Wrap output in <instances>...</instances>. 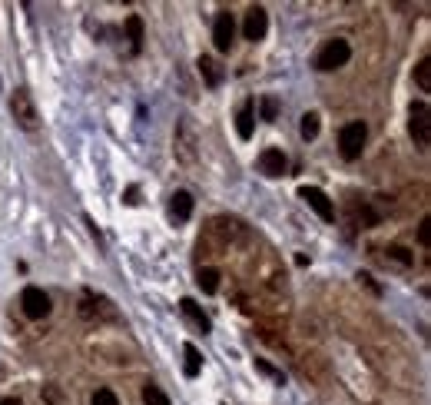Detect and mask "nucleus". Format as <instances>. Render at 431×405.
Returning <instances> with one entry per match:
<instances>
[{"instance_id":"1","label":"nucleus","mask_w":431,"mask_h":405,"mask_svg":"<svg viewBox=\"0 0 431 405\" xmlns=\"http://www.w3.org/2000/svg\"><path fill=\"white\" fill-rule=\"evenodd\" d=\"M172 156L183 166H193L199 156V130L189 117H179L176 130H172Z\"/></svg>"},{"instance_id":"2","label":"nucleus","mask_w":431,"mask_h":405,"mask_svg":"<svg viewBox=\"0 0 431 405\" xmlns=\"http://www.w3.org/2000/svg\"><path fill=\"white\" fill-rule=\"evenodd\" d=\"M365 140H368V127L362 120H352L345 123L342 133H338V153L342 160H358L362 150H365Z\"/></svg>"},{"instance_id":"3","label":"nucleus","mask_w":431,"mask_h":405,"mask_svg":"<svg viewBox=\"0 0 431 405\" xmlns=\"http://www.w3.org/2000/svg\"><path fill=\"white\" fill-rule=\"evenodd\" d=\"M11 113H13V120H17V127L27 133H33L37 127H40V113H37V107H33V97H30V90H13V97H11Z\"/></svg>"},{"instance_id":"4","label":"nucleus","mask_w":431,"mask_h":405,"mask_svg":"<svg viewBox=\"0 0 431 405\" xmlns=\"http://www.w3.org/2000/svg\"><path fill=\"white\" fill-rule=\"evenodd\" d=\"M408 133H411V140H415V146L425 153V150H428V143H431V110H428V103H411V110H408Z\"/></svg>"},{"instance_id":"5","label":"nucleus","mask_w":431,"mask_h":405,"mask_svg":"<svg viewBox=\"0 0 431 405\" xmlns=\"http://www.w3.org/2000/svg\"><path fill=\"white\" fill-rule=\"evenodd\" d=\"M348 57H352V47H348V40H342V37H335V40H329V44L315 54V70H322V74H329V70H338V66L348 64Z\"/></svg>"},{"instance_id":"6","label":"nucleus","mask_w":431,"mask_h":405,"mask_svg":"<svg viewBox=\"0 0 431 405\" xmlns=\"http://www.w3.org/2000/svg\"><path fill=\"white\" fill-rule=\"evenodd\" d=\"M213 44L219 54H229L232 44H236V20H232V13L223 11L216 13V23H213Z\"/></svg>"},{"instance_id":"7","label":"nucleus","mask_w":431,"mask_h":405,"mask_svg":"<svg viewBox=\"0 0 431 405\" xmlns=\"http://www.w3.org/2000/svg\"><path fill=\"white\" fill-rule=\"evenodd\" d=\"M20 306H23V316H27V319L50 316V296H47L43 289H37V286H27V289H23Z\"/></svg>"},{"instance_id":"8","label":"nucleus","mask_w":431,"mask_h":405,"mask_svg":"<svg viewBox=\"0 0 431 405\" xmlns=\"http://www.w3.org/2000/svg\"><path fill=\"white\" fill-rule=\"evenodd\" d=\"M266 30H269V13H266V7H249L246 11V20H242V37L246 40H252V44H259L262 37H266Z\"/></svg>"},{"instance_id":"9","label":"nucleus","mask_w":431,"mask_h":405,"mask_svg":"<svg viewBox=\"0 0 431 405\" xmlns=\"http://www.w3.org/2000/svg\"><path fill=\"white\" fill-rule=\"evenodd\" d=\"M299 196L309 203V209H315V216L325 219V223H335V206H332V199L325 196L319 187H302L299 189Z\"/></svg>"},{"instance_id":"10","label":"nucleus","mask_w":431,"mask_h":405,"mask_svg":"<svg viewBox=\"0 0 431 405\" xmlns=\"http://www.w3.org/2000/svg\"><path fill=\"white\" fill-rule=\"evenodd\" d=\"M285 166H289L285 163V153L276 150V146H269V150H262V153H259V170H262L266 176H272V180L285 173Z\"/></svg>"},{"instance_id":"11","label":"nucleus","mask_w":431,"mask_h":405,"mask_svg":"<svg viewBox=\"0 0 431 405\" xmlns=\"http://www.w3.org/2000/svg\"><path fill=\"white\" fill-rule=\"evenodd\" d=\"M199 74H203V80H206V87H219V83H223V77H226V74H223V64H219V60H216V57H199Z\"/></svg>"},{"instance_id":"12","label":"nucleus","mask_w":431,"mask_h":405,"mask_svg":"<svg viewBox=\"0 0 431 405\" xmlns=\"http://www.w3.org/2000/svg\"><path fill=\"white\" fill-rule=\"evenodd\" d=\"M80 312H83L86 319H90V316H100V319H113V316H117V312L110 309L107 299L93 296V293H86V296H83V306H80Z\"/></svg>"},{"instance_id":"13","label":"nucleus","mask_w":431,"mask_h":405,"mask_svg":"<svg viewBox=\"0 0 431 405\" xmlns=\"http://www.w3.org/2000/svg\"><path fill=\"white\" fill-rule=\"evenodd\" d=\"M179 309H183V316L189 319V322H193V326L199 329V332H209V329H213V322H209V316H206L203 309L196 306V299H189V296H186L183 303H179Z\"/></svg>"},{"instance_id":"14","label":"nucleus","mask_w":431,"mask_h":405,"mask_svg":"<svg viewBox=\"0 0 431 405\" xmlns=\"http://www.w3.org/2000/svg\"><path fill=\"white\" fill-rule=\"evenodd\" d=\"M252 110H256V103H252V100H242V103H239V110H236V130H239V136H242V140H249V136H252V123H256Z\"/></svg>"},{"instance_id":"15","label":"nucleus","mask_w":431,"mask_h":405,"mask_svg":"<svg viewBox=\"0 0 431 405\" xmlns=\"http://www.w3.org/2000/svg\"><path fill=\"white\" fill-rule=\"evenodd\" d=\"M170 213H172L176 219H179V223H183V219H189V216H193V196H189L186 189H179V193H172Z\"/></svg>"},{"instance_id":"16","label":"nucleus","mask_w":431,"mask_h":405,"mask_svg":"<svg viewBox=\"0 0 431 405\" xmlns=\"http://www.w3.org/2000/svg\"><path fill=\"white\" fill-rule=\"evenodd\" d=\"M183 356H186L183 372L189 375V379H196V375H199V369H203V356H199V349H196L193 342H186V346H183Z\"/></svg>"},{"instance_id":"17","label":"nucleus","mask_w":431,"mask_h":405,"mask_svg":"<svg viewBox=\"0 0 431 405\" xmlns=\"http://www.w3.org/2000/svg\"><path fill=\"white\" fill-rule=\"evenodd\" d=\"M196 283H199V289H203L206 296H213L216 289H219V269H213V266H206V269H199V276H196Z\"/></svg>"},{"instance_id":"18","label":"nucleus","mask_w":431,"mask_h":405,"mask_svg":"<svg viewBox=\"0 0 431 405\" xmlns=\"http://www.w3.org/2000/svg\"><path fill=\"white\" fill-rule=\"evenodd\" d=\"M259 113H262V120H266V123H276V120H279V97L266 93V97L259 100Z\"/></svg>"},{"instance_id":"19","label":"nucleus","mask_w":431,"mask_h":405,"mask_svg":"<svg viewBox=\"0 0 431 405\" xmlns=\"http://www.w3.org/2000/svg\"><path fill=\"white\" fill-rule=\"evenodd\" d=\"M415 80H418V87L428 93L431 90V57H421L418 66H415Z\"/></svg>"},{"instance_id":"20","label":"nucleus","mask_w":431,"mask_h":405,"mask_svg":"<svg viewBox=\"0 0 431 405\" xmlns=\"http://www.w3.org/2000/svg\"><path fill=\"white\" fill-rule=\"evenodd\" d=\"M126 33H129V44H133V50H140V47H143V20H140V17H126Z\"/></svg>"},{"instance_id":"21","label":"nucleus","mask_w":431,"mask_h":405,"mask_svg":"<svg viewBox=\"0 0 431 405\" xmlns=\"http://www.w3.org/2000/svg\"><path fill=\"white\" fill-rule=\"evenodd\" d=\"M319 127H322V123H319V113H305V117H302V136H305V140H315V136H319Z\"/></svg>"},{"instance_id":"22","label":"nucleus","mask_w":431,"mask_h":405,"mask_svg":"<svg viewBox=\"0 0 431 405\" xmlns=\"http://www.w3.org/2000/svg\"><path fill=\"white\" fill-rule=\"evenodd\" d=\"M143 402L146 405H170V399H166V392H163L160 385H146V389H143Z\"/></svg>"},{"instance_id":"23","label":"nucleus","mask_w":431,"mask_h":405,"mask_svg":"<svg viewBox=\"0 0 431 405\" xmlns=\"http://www.w3.org/2000/svg\"><path fill=\"white\" fill-rule=\"evenodd\" d=\"M385 259H391L395 266H411V256H408V250H405V246H388Z\"/></svg>"},{"instance_id":"24","label":"nucleus","mask_w":431,"mask_h":405,"mask_svg":"<svg viewBox=\"0 0 431 405\" xmlns=\"http://www.w3.org/2000/svg\"><path fill=\"white\" fill-rule=\"evenodd\" d=\"M90 405H119V399L113 395V389H97L93 392V402Z\"/></svg>"},{"instance_id":"25","label":"nucleus","mask_w":431,"mask_h":405,"mask_svg":"<svg viewBox=\"0 0 431 405\" xmlns=\"http://www.w3.org/2000/svg\"><path fill=\"white\" fill-rule=\"evenodd\" d=\"M418 242L425 250H431V219L428 216L421 219V226H418Z\"/></svg>"},{"instance_id":"26","label":"nucleus","mask_w":431,"mask_h":405,"mask_svg":"<svg viewBox=\"0 0 431 405\" xmlns=\"http://www.w3.org/2000/svg\"><path fill=\"white\" fill-rule=\"evenodd\" d=\"M256 369H259V372H262V375H269V379H276V382H285V379H282V372H276V369H272V365H269V362H262V359H256Z\"/></svg>"},{"instance_id":"27","label":"nucleus","mask_w":431,"mask_h":405,"mask_svg":"<svg viewBox=\"0 0 431 405\" xmlns=\"http://www.w3.org/2000/svg\"><path fill=\"white\" fill-rule=\"evenodd\" d=\"M43 395H47V402H57V399H60V392H57V389H47Z\"/></svg>"},{"instance_id":"28","label":"nucleus","mask_w":431,"mask_h":405,"mask_svg":"<svg viewBox=\"0 0 431 405\" xmlns=\"http://www.w3.org/2000/svg\"><path fill=\"white\" fill-rule=\"evenodd\" d=\"M0 405H23L20 399H0Z\"/></svg>"}]
</instances>
